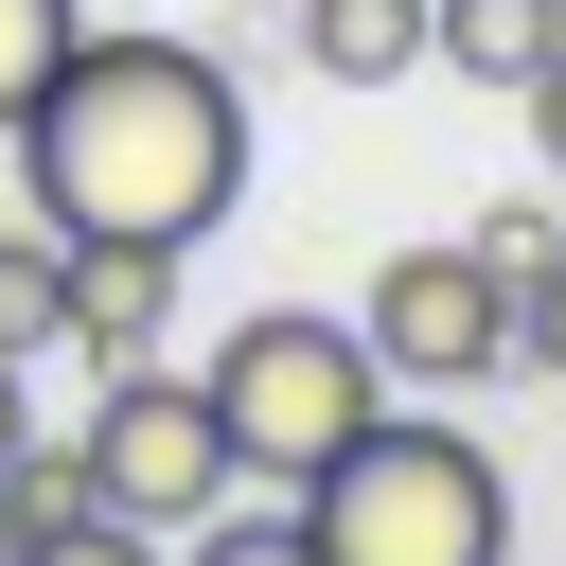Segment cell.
<instances>
[{
  "label": "cell",
  "mask_w": 566,
  "mask_h": 566,
  "mask_svg": "<svg viewBox=\"0 0 566 566\" xmlns=\"http://www.w3.org/2000/svg\"><path fill=\"white\" fill-rule=\"evenodd\" d=\"M71 35H88V0H0V142H18V106L71 71Z\"/></svg>",
  "instance_id": "10"
},
{
  "label": "cell",
  "mask_w": 566,
  "mask_h": 566,
  "mask_svg": "<svg viewBox=\"0 0 566 566\" xmlns=\"http://www.w3.org/2000/svg\"><path fill=\"white\" fill-rule=\"evenodd\" d=\"M177 265L195 248H142V230H71V354H159V318H177Z\"/></svg>",
  "instance_id": "6"
},
{
  "label": "cell",
  "mask_w": 566,
  "mask_h": 566,
  "mask_svg": "<svg viewBox=\"0 0 566 566\" xmlns=\"http://www.w3.org/2000/svg\"><path fill=\"white\" fill-rule=\"evenodd\" d=\"M283 35H301L318 88H407V71L442 53V0H301Z\"/></svg>",
  "instance_id": "7"
},
{
  "label": "cell",
  "mask_w": 566,
  "mask_h": 566,
  "mask_svg": "<svg viewBox=\"0 0 566 566\" xmlns=\"http://www.w3.org/2000/svg\"><path fill=\"white\" fill-rule=\"evenodd\" d=\"M71 460H88V495H106L124 531H159V548L248 495V460H230V424H212V371H159V354L106 371V407L71 424Z\"/></svg>",
  "instance_id": "4"
},
{
  "label": "cell",
  "mask_w": 566,
  "mask_h": 566,
  "mask_svg": "<svg viewBox=\"0 0 566 566\" xmlns=\"http://www.w3.org/2000/svg\"><path fill=\"white\" fill-rule=\"evenodd\" d=\"M301 531H318V566H513V478L442 407H371L301 478Z\"/></svg>",
  "instance_id": "2"
},
{
  "label": "cell",
  "mask_w": 566,
  "mask_h": 566,
  "mask_svg": "<svg viewBox=\"0 0 566 566\" xmlns=\"http://www.w3.org/2000/svg\"><path fill=\"white\" fill-rule=\"evenodd\" d=\"M566 53V0H442V71L460 88H531Z\"/></svg>",
  "instance_id": "8"
},
{
  "label": "cell",
  "mask_w": 566,
  "mask_h": 566,
  "mask_svg": "<svg viewBox=\"0 0 566 566\" xmlns=\"http://www.w3.org/2000/svg\"><path fill=\"white\" fill-rule=\"evenodd\" d=\"M0 354L35 371V354H71V230L35 212V230H0Z\"/></svg>",
  "instance_id": "9"
},
{
  "label": "cell",
  "mask_w": 566,
  "mask_h": 566,
  "mask_svg": "<svg viewBox=\"0 0 566 566\" xmlns=\"http://www.w3.org/2000/svg\"><path fill=\"white\" fill-rule=\"evenodd\" d=\"M18 442H35V407H18V354H0V460H18Z\"/></svg>",
  "instance_id": "16"
},
{
  "label": "cell",
  "mask_w": 566,
  "mask_h": 566,
  "mask_svg": "<svg viewBox=\"0 0 566 566\" xmlns=\"http://www.w3.org/2000/svg\"><path fill=\"white\" fill-rule=\"evenodd\" d=\"M177 566H318V531H301V495H283V513H248V495H230V513H195V531H177Z\"/></svg>",
  "instance_id": "11"
},
{
  "label": "cell",
  "mask_w": 566,
  "mask_h": 566,
  "mask_svg": "<svg viewBox=\"0 0 566 566\" xmlns=\"http://www.w3.org/2000/svg\"><path fill=\"white\" fill-rule=\"evenodd\" d=\"M478 265H495V283H548V265H566V212H531V195L478 212Z\"/></svg>",
  "instance_id": "12"
},
{
  "label": "cell",
  "mask_w": 566,
  "mask_h": 566,
  "mask_svg": "<svg viewBox=\"0 0 566 566\" xmlns=\"http://www.w3.org/2000/svg\"><path fill=\"white\" fill-rule=\"evenodd\" d=\"M18 177L53 230H142V248H212L248 195V88L195 35H71V71L18 106Z\"/></svg>",
  "instance_id": "1"
},
{
  "label": "cell",
  "mask_w": 566,
  "mask_h": 566,
  "mask_svg": "<svg viewBox=\"0 0 566 566\" xmlns=\"http://www.w3.org/2000/svg\"><path fill=\"white\" fill-rule=\"evenodd\" d=\"M389 407V354L354 336V318H301V301H265L230 354H212V424H230V460L265 478V495H301L354 424Z\"/></svg>",
  "instance_id": "3"
},
{
  "label": "cell",
  "mask_w": 566,
  "mask_h": 566,
  "mask_svg": "<svg viewBox=\"0 0 566 566\" xmlns=\"http://www.w3.org/2000/svg\"><path fill=\"white\" fill-rule=\"evenodd\" d=\"M513 106H531V142H548V177H566V53H548V71L513 88Z\"/></svg>",
  "instance_id": "15"
},
{
  "label": "cell",
  "mask_w": 566,
  "mask_h": 566,
  "mask_svg": "<svg viewBox=\"0 0 566 566\" xmlns=\"http://www.w3.org/2000/svg\"><path fill=\"white\" fill-rule=\"evenodd\" d=\"M513 371H548V389H566V265H548V283H513Z\"/></svg>",
  "instance_id": "14"
},
{
  "label": "cell",
  "mask_w": 566,
  "mask_h": 566,
  "mask_svg": "<svg viewBox=\"0 0 566 566\" xmlns=\"http://www.w3.org/2000/svg\"><path fill=\"white\" fill-rule=\"evenodd\" d=\"M18 566H159V531H124V513H106V495H88V513H71V531H35V548H18Z\"/></svg>",
  "instance_id": "13"
},
{
  "label": "cell",
  "mask_w": 566,
  "mask_h": 566,
  "mask_svg": "<svg viewBox=\"0 0 566 566\" xmlns=\"http://www.w3.org/2000/svg\"><path fill=\"white\" fill-rule=\"evenodd\" d=\"M354 336L389 354V389L460 407V389H495V371H513V283L478 265V230H460V248H389V265H371V301H354Z\"/></svg>",
  "instance_id": "5"
}]
</instances>
